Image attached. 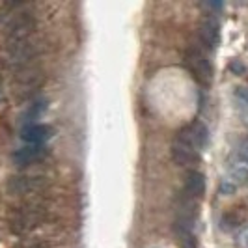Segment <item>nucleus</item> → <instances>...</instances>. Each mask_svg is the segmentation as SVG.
Wrapping results in <instances>:
<instances>
[{"mask_svg":"<svg viewBox=\"0 0 248 248\" xmlns=\"http://www.w3.org/2000/svg\"><path fill=\"white\" fill-rule=\"evenodd\" d=\"M47 220V207L39 202H28L25 205L13 209L10 215V232L15 235H26L34 232Z\"/></svg>","mask_w":248,"mask_h":248,"instance_id":"nucleus-1","label":"nucleus"},{"mask_svg":"<svg viewBox=\"0 0 248 248\" xmlns=\"http://www.w3.org/2000/svg\"><path fill=\"white\" fill-rule=\"evenodd\" d=\"M183 63H185L186 71L192 75V78L198 80L200 84L207 86L213 80V65L203 50L196 49V47L188 49L183 56Z\"/></svg>","mask_w":248,"mask_h":248,"instance_id":"nucleus-2","label":"nucleus"},{"mask_svg":"<svg viewBox=\"0 0 248 248\" xmlns=\"http://www.w3.org/2000/svg\"><path fill=\"white\" fill-rule=\"evenodd\" d=\"M49 186L45 175H15L8 181V192L13 196H32L39 194Z\"/></svg>","mask_w":248,"mask_h":248,"instance_id":"nucleus-3","label":"nucleus"},{"mask_svg":"<svg viewBox=\"0 0 248 248\" xmlns=\"http://www.w3.org/2000/svg\"><path fill=\"white\" fill-rule=\"evenodd\" d=\"M175 142L185 144V146H188V148L200 151V149H203L207 144H209V131H207V127H205L203 124L192 122V124L185 125L183 129L177 131Z\"/></svg>","mask_w":248,"mask_h":248,"instance_id":"nucleus-4","label":"nucleus"},{"mask_svg":"<svg viewBox=\"0 0 248 248\" xmlns=\"http://www.w3.org/2000/svg\"><path fill=\"white\" fill-rule=\"evenodd\" d=\"M49 155V149L45 146H25V148L17 149L13 153V161L17 162L19 166H30V164H36L41 162L43 159H47Z\"/></svg>","mask_w":248,"mask_h":248,"instance_id":"nucleus-5","label":"nucleus"},{"mask_svg":"<svg viewBox=\"0 0 248 248\" xmlns=\"http://www.w3.org/2000/svg\"><path fill=\"white\" fill-rule=\"evenodd\" d=\"M21 137L25 142L32 144V146H43L50 137H52V129L45 124H32L23 127Z\"/></svg>","mask_w":248,"mask_h":248,"instance_id":"nucleus-6","label":"nucleus"},{"mask_svg":"<svg viewBox=\"0 0 248 248\" xmlns=\"http://www.w3.org/2000/svg\"><path fill=\"white\" fill-rule=\"evenodd\" d=\"M185 194L188 200H198L205 194V175L196 170H190L185 175Z\"/></svg>","mask_w":248,"mask_h":248,"instance_id":"nucleus-7","label":"nucleus"},{"mask_svg":"<svg viewBox=\"0 0 248 248\" xmlns=\"http://www.w3.org/2000/svg\"><path fill=\"white\" fill-rule=\"evenodd\" d=\"M200 37H202V43H205L207 49H215L218 39H220V32H218V23L213 19V17H207L202 21L200 25Z\"/></svg>","mask_w":248,"mask_h":248,"instance_id":"nucleus-8","label":"nucleus"},{"mask_svg":"<svg viewBox=\"0 0 248 248\" xmlns=\"http://www.w3.org/2000/svg\"><path fill=\"white\" fill-rule=\"evenodd\" d=\"M172 157L181 166H194V164L200 162V151L188 148L185 144L174 142V146H172Z\"/></svg>","mask_w":248,"mask_h":248,"instance_id":"nucleus-9","label":"nucleus"},{"mask_svg":"<svg viewBox=\"0 0 248 248\" xmlns=\"http://www.w3.org/2000/svg\"><path fill=\"white\" fill-rule=\"evenodd\" d=\"M245 220H247V209L245 207H241V205L230 207L220 218V228L224 232H230V230L239 228L241 224H245Z\"/></svg>","mask_w":248,"mask_h":248,"instance_id":"nucleus-10","label":"nucleus"},{"mask_svg":"<svg viewBox=\"0 0 248 248\" xmlns=\"http://www.w3.org/2000/svg\"><path fill=\"white\" fill-rule=\"evenodd\" d=\"M39 86H41V73H37V71H32L26 67L25 71L17 77V88L23 93H30Z\"/></svg>","mask_w":248,"mask_h":248,"instance_id":"nucleus-11","label":"nucleus"},{"mask_svg":"<svg viewBox=\"0 0 248 248\" xmlns=\"http://www.w3.org/2000/svg\"><path fill=\"white\" fill-rule=\"evenodd\" d=\"M228 174H230V179H232V181L248 183V161L235 155L232 161L228 162Z\"/></svg>","mask_w":248,"mask_h":248,"instance_id":"nucleus-12","label":"nucleus"},{"mask_svg":"<svg viewBox=\"0 0 248 248\" xmlns=\"http://www.w3.org/2000/svg\"><path fill=\"white\" fill-rule=\"evenodd\" d=\"M235 101L237 110H239V116H241L243 124L248 125V88H237Z\"/></svg>","mask_w":248,"mask_h":248,"instance_id":"nucleus-13","label":"nucleus"},{"mask_svg":"<svg viewBox=\"0 0 248 248\" xmlns=\"http://www.w3.org/2000/svg\"><path fill=\"white\" fill-rule=\"evenodd\" d=\"M45 108H47V101L45 99H39V101H36V103H32L30 107H28V110L25 112V124L26 125H32V122L34 120H37L43 112H45Z\"/></svg>","mask_w":248,"mask_h":248,"instance_id":"nucleus-14","label":"nucleus"},{"mask_svg":"<svg viewBox=\"0 0 248 248\" xmlns=\"http://www.w3.org/2000/svg\"><path fill=\"white\" fill-rule=\"evenodd\" d=\"M15 248H49V245L45 241H25V243H19Z\"/></svg>","mask_w":248,"mask_h":248,"instance_id":"nucleus-15","label":"nucleus"},{"mask_svg":"<svg viewBox=\"0 0 248 248\" xmlns=\"http://www.w3.org/2000/svg\"><path fill=\"white\" fill-rule=\"evenodd\" d=\"M220 192H222L224 196L233 194V192H235V183H233L232 179H224L222 183H220Z\"/></svg>","mask_w":248,"mask_h":248,"instance_id":"nucleus-16","label":"nucleus"},{"mask_svg":"<svg viewBox=\"0 0 248 248\" xmlns=\"http://www.w3.org/2000/svg\"><path fill=\"white\" fill-rule=\"evenodd\" d=\"M237 243H239L243 248H248V228H245V230L239 233V237H237Z\"/></svg>","mask_w":248,"mask_h":248,"instance_id":"nucleus-17","label":"nucleus"}]
</instances>
